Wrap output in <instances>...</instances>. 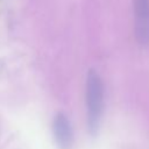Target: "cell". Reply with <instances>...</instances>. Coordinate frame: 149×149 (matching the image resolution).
Instances as JSON below:
<instances>
[{"mask_svg":"<svg viewBox=\"0 0 149 149\" xmlns=\"http://www.w3.org/2000/svg\"><path fill=\"white\" fill-rule=\"evenodd\" d=\"M55 140L61 149H71L73 144V132L69 118L64 113H57L52 121Z\"/></svg>","mask_w":149,"mask_h":149,"instance_id":"3957f363","label":"cell"},{"mask_svg":"<svg viewBox=\"0 0 149 149\" xmlns=\"http://www.w3.org/2000/svg\"><path fill=\"white\" fill-rule=\"evenodd\" d=\"M134 31L136 41L149 44V0H134Z\"/></svg>","mask_w":149,"mask_h":149,"instance_id":"7a4b0ae2","label":"cell"},{"mask_svg":"<svg viewBox=\"0 0 149 149\" xmlns=\"http://www.w3.org/2000/svg\"><path fill=\"white\" fill-rule=\"evenodd\" d=\"M85 97L87 128L91 135H95L99 130L104 111V83L100 73L94 68H90L86 73Z\"/></svg>","mask_w":149,"mask_h":149,"instance_id":"6da1fadb","label":"cell"}]
</instances>
